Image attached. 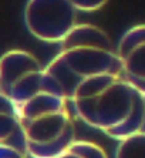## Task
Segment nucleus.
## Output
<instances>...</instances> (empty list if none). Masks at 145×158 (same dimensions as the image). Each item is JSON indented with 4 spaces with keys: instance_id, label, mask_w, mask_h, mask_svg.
<instances>
[{
    "instance_id": "nucleus-1",
    "label": "nucleus",
    "mask_w": 145,
    "mask_h": 158,
    "mask_svg": "<svg viewBox=\"0 0 145 158\" xmlns=\"http://www.w3.org/2000/svg\"><path fill=\"white\" fill-rule=\"evenodd\" d=\"M0 93L17 110L29 158H53L77 140L68 98L34 54L16 48L0 56Z\"/></svg>"
},
{
    "instance_id": "nucleus-6",
    "label": "nucleus",
    "mask_w": 145,
    "mask_h": 158,
    "mask_svg": "<svg viewBox=\"0 0 145 158\" xmlns=\"http://www.w3.org/2000/svg\"><path fill=\"white\" fill-rule=\"evenodd\" d=\"M0 147L26 151L24 135L16 107L0 93Z\"/></svg>"
},
{
    "instance_id": "nucleus-2",
    "label": "nucleus",
    "mask_w": 145,
    "mask_h": 158,
    "mask_svg": "<svg viewBox=\"0 0 145 158\" xmlns=\"http://www.w3.org/2000/svg\"><path fill=\"white\" fill-rule=\"evenodd\" d=\"M68 100L76 120L113 140L145 131V93L131 85L120 71L81 81Z\"/></svg>"
},
{
    "instance_id": "nucleus-3",
    "label": "nucleus",
    "mask_w": 145,
    "mask_h": 158,
    "mask_svg": "<svg viewBox=\"0 0 145 158\" xmlns=\"http://www.w3.org/2000/svg\"><path fill=\"white\" fill-rule=\"evenodd\" d=\"M44 70L70 98L81 81L100 74L117 73L120 67L108 34L94 24L78 23L63 39L57 56L44 66Z\"/></svg>"
},
{
    "instance_id": "nucleus-4",
    "label": "nucleus",
    "mask_w": 145,
    "mask_h": 158,
    "mask_svg": "<svg viewBox=\"0 0 145 158\" xmlns=\"http://www.w3.org/2000/svg\"><path fill=\"white\" fill-rule=\"evenodd\" d=\"M78 11L70 0H31L24 7V24L37 40L60 44L78 24Z\"/></svg>"
},
{
    "instance_id": "nucleus-7",
    "label": "nucleus",
    "mask_w": 145,
    "mask_h": 158,
    "mask_svg": "<svg viewBox=\"0 0 145 158\" xmlns=\"http://www.w3.org/2000/svg\"><path fill=\"white\" fill-rule=\"evenodd\" d=\"M53 158H108L105 150L95 143L74 140Z\"/></svg>"
},
{
    "instance_id": "nucleus-9",
    "label": "nucleus",
    "mask_w": 145,
    "mask_h": 158,
    "mask_svg": "<svg viewBox=\"0 0 145 158\" xmlns=\"http://www.w3.org/2000/svg\"><path fill=\"white\" fill-rule=\"evenodd\" d=\"M71 3L77 11H85V13L101 10L107 4L105 2H87V0H77V2H71Z\"/></svg>"
},
{
    "instance_id": "nucleus-8",
    "label": "nucleus",
    "mask_w": 145,
    "mask_h": 158,
    "mask_svg": "<svg viewBox=\"0 0 145 158\" xmlns=\"http://www.w3.org/2000/svg\"><path fill=\"white\" fill-rule=\"evenodd\" d=\"M115 158H144L145 157V131L118 141Z\"/></svg>"
},
{
    "instance_id": "nucleus-5",
    "label": "nucleus",
    "mask_w": 145,
    "mask_h": 158,
    "mask_svg": "<svg viewBox=\"0 0 145 158\" xmlns=\"http://www.w3.org/2000/svg\"><path fill=\"white\" fill-rule=\"evenodd\" d=\"M120 73L131 85L145 93V27L128 29L115 47Z\"/></svg>"
},
{
    "instance_id": "nucleus-10",
    "label": "nucleus",
    "mask_w": 145,
    "mask_h": 158,
    "mask_svg": "<svg viewBox=\"0 0 145 158\" xmlns=\"http://www.w3.org/2000/svg\"><path fill=\"white\" fill-rule=\"evenodd\" d=\"M0 158H29L26 151L11 147H0Z\"/></svg>"
}]
</instances>
